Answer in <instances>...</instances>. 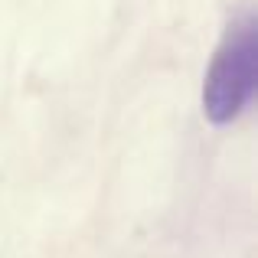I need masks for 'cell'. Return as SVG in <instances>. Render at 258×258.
I'll use <instances>...</instances> for the list:
<instances>
[{
  "instance_id": "1",
  "label": "cell",
  "mask_w": 258,
  "mask_h": 258,
  "mask_svg": "<svg viewBox=\"0 0 258 258\" xmlns=\"http://www.w3.org/2000/svg\"><path fill=\"white\" fill-rule=\"evenodd\" d=\"M258 26L252 13H242L226 30L203 85V111L213 124H229L248 108L255 95Z\"/></svg>"
}]
</instances>
